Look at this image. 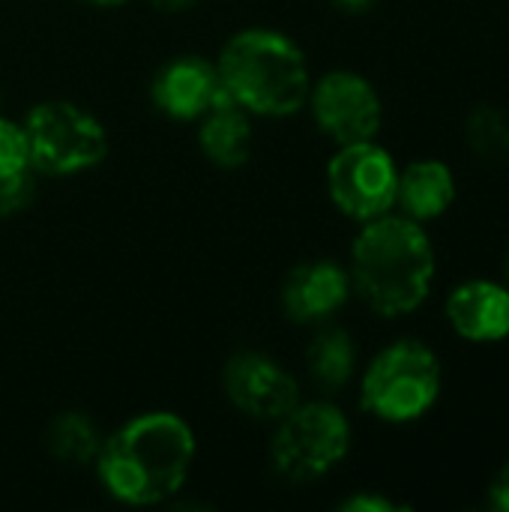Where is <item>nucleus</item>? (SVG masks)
Instances as JSON below:
<instances>
[{
    "mask_svg": "<svg viewBox=\"0 0 509 512\" xmlns=\"http://www.w3.org/2000/svg\"><path fill=\"white\" fill-rule=\"evenodd\" d=\"M198 438L177 411H144L102 438L93 462L99 486L123 507L171 504L192 477Z\"/></svg>",
    "mask_w": 509,
    "mask_h": 512,
    "instance_id": "obj_1",
    "label": "nucleus"
},
{
    "mask_svg": "<svg viewBox=\"0 0 509 512\" xmlns=\"http://www.w3.org/2000/svg\"><path fill=\"white\" fill-rule=\"evenodd\" d=\"M435 267L429 234L402 213L363 222L351 243V288L381 318L417 312L432 294Z\"/></svg>",
    "mask_w": 509,
    "mask_h": 512,
    "instance_id": "obj_2",
    "label": "nucleus"
},
{
    "mask_svg": "<svg viewBox=\"0 0 509 512\" xmlns=\"http://www.w3.org/2000/svg\"><path fill=\"white\" fill-rule=\"evenodd\" d=\"M225 96L252 117L285 120L306 108L312 90L309 57L294 36L276 27L231 33L216 57Z\"/></svg>",
    "mask_w": 509,
    "mask_h": 512,
    "instance_id": "obj_3",
    "label": "nucleus"
},
{
    "mask_svg": "<svg viewBox=\"0 0 509 512\" xmlns=\"http://www.w3.org/2000/svg\"><path fill=\"white\" fill-rule=\"evenodd\" d=\"M444 387L438 354L417 339L381 348L360 375V408L381 423L405 426L426 417Z\"/></svg>",
    "mask_w": 509,
    "mask_h": 512,
    "instance_id": "obj_4",
    "label": "nucleus"
},
{
    "mask_svg": "<svg viewBox=\"0 0 509 512\" xmlns=\"http://www.w3.org/2000/svg\"><path fill=\"white\" fill-rule=\"evenodd\" d=\"M351 441V420L336 402L300 399L273 423L270 465L291 483H315L345 462Z\"/></svg>",
    "mask_w": 509,
    "mask_h": 512,
    "instance_id": "obj_5",
    "label": "nucleus"
},
{
    "mask_svg": "<svg viewBox=\"0 0 509 512\" xmlns=\"http://www.w3.org/2000/svg\"><path fill=\"white\" fill-rule=\"evenodd\" d=\"M30 165L42 177H75L105 162L108 129L78 102L45 99L24 114Z\"/></svg>",
    "mask_w": 509,
    "mask_h": 512,
    "instance_id": "obj_6",
    "label": "nucleus"
},
{
    "mask_svg": "<svg viewBox=\"0 0 509 512\" xmlns=\"http://www.w3.org/2000/svg\"><path fill=\"white\" fill-rule=\"evenodd\" d=\"M396 183L399 165L378 141L339 144L327 162V195L333 207L360 225L396 210Z\"/></svg>",
    "mask_w": 509,
    "mask_h": 512,
    "instance_id": "obj_7",
    "label": "nucleus"
},
{
    "mask_svg": "<svg viewBox=\"0 0 509 512\" xmlns=\"http://www.w3.org/2000/svg\"><path fill=\"white\" fill-rule=\"evenodd\" d=\"M306 108L315 126L336 144L375 141L384 126V102L375 84L351 69H333L312 81Z\"/></svg>",
    "mask_w": 509,
    "mask_h": 512,
    "instance_id": "obj_8",
    "label": "nucleus"
},
{
    "mask_svg": "<svg viewBox=\"0 0 509 512\" xmlns=\"http://www.w3.org/2000/svg\"><path fill=\"white\" fill-rule=\"evenodd\" d=\"M222 390L243 417L270 426L303 399L300 381L276 357L261 351L231 354L222 369Z\"/></svg>",
    "mask_w": 509,
    "mask_h": 512,
    "instance_id": "obj_9",
    "label": "nucleus"
},
{
    "mask_svg": "<svg viewBox=\"0 0 509 512\" xmlns=\"http://www.w3.org/2000/svg\"><path fill=\"white\" fill-rule=\"evenodd\" d=\"M225 99L216 60L201 54H177L165 60L150 81L153 108L177 123H198L216 102Z\"/></svg>",
    "mask_w": 509,
    "mask_h": 512,
    "instance_id": "obj_10",
    "label": "nucleus"
},
{
    "mask_svg": "<svg viewBox=\"0 0 509 512\" xmlns=\"http://www.w3.org/2000/svg\"><path fill=\"white\" fill-rule=\"evenodd\" d=\"M351 273L339 261L315 258L297 264L282 282V312L294 324H327L351 300Z\"/></svg>",
    "mask_w": 509,
    "mask_h": 512,
    "instance_id": "obj_11",
    "label": "nucleus"
},
{
    "mask_svg": "<svg viewBox=\"0 0 509 512\" xmlns=\"http://www.w3.org/2000/svg\"><path fill=\"white\" fill-rule=\"evenodd\" d=\"M444 312L456 336L468 342H501L509 336V288L498 282H462L450 291Z\"/></svg>",
    "mask_w": 509,
    "mask_h": 512,
    "instance_id": "obj_12",
    "label": "nucleus"
},
{
    "mask_svg": "<svg viewBox=\"0 0 509 512\" xmlns=\"http://www.w3.org/2000/svg\"><path fill=\"white\" fill-rule=\"evenodd\" d=\"M252 114L234 105L228 96L216 102L201 120H198V147L204 159L222 171L243 168L252 159L255 147V126Z\"/></svg>",
    "mask_w": 509,
    "mask_h": 512,
    "instance_id": "obj_13",
    "label": "nucleus"
},
{
    "mask_svg": "<svg viewBox=\"0 0 509 512\" xmlns=\"http://www.w3.org/2000/svg\"><path fill=\"white\" fill-rule=\"evenodd\" d=\"M456 201L453 168L441 159H417L399 171L396 210L414 222H432L444 216Z\"/></svg>",
    "mask_w": 509,
    "mask_h": 512,
    "instance_id": "obj_14",
    "label": "nucleus"
},
{
    "mask_svg": "<svg viewBox=\"0 0 509 512\" xmlns=\"http://www.w3.org/2000/svg\"><path fill=\"white\" fill-rule=\"evenodd\" d=\"M309 378L321 390H342L357 372V345L342 327H321L306 348Z\"/></svg>",
    "mask_w": 509,
    "mask_h": 512,
    "instance_id": "obj_15",
    "label": "nucleus"
},
{
    "mask_svg": "<svg viewBox=\"0 0 509 512\" xmlns=\"http://www.w3.org/2000/svg\"><path fill=\"white\" fill-rule=\"evenodd\" d=\"M102 432L93 423L90 414L84 411H60L57 417H51V423L45 426V450L72 468H84L93 465L102 447Z\"/></svg>",
    "mask_w": 509,
    "mask_h": 512,
    "instance_id": "obj_16",
    "label": "nucleus"
},
{
    "mask_svg": "<svg viewBox=\"0 0 509 512\" xmlns=\"http://www.w3.org/2000/svg\"><path fill=\"white\" fill-rule=\"evenodd\" d=\"M465 138L483 162H509V117L501 108H474L465 123Z\"/></svg>",
    "mask_w": 509,
    "mask_h": 512,
    "instance_id": "obj_17",
    "label": "nucleus"
},
{
    "mask_svg": "<svg viewBox=\"0 0 509 512\" xmlns=\"http://www.w3.org/2000/svg\"><path fill=\"white\" fill-rule=\"evenodd\" d=\"M24 171H33L24 123L0 114V177H15Z\"/></svg>",
    "mask_w": 509,
    "mask_h": 512,
    "instance_id": "obj_18",
    "label": "nucleus"
},
{
    "mask_svg": "<svg viewBox=\"0 0 509 512\" xmlns=\"http://www.w3.org/2000/svg\"><path fill=\"white\" fill-rule=\"evenodd\" d=\"M36 198V171L0 177V219L27 210Z\"/></svg>",
    "mask_w": 509,
    "mask_h": 512,
    "instance_id": "obj_19",
    "label": "nucleus"
},
{
    "mask_svg": "<svg viewBox=\"0 0 509 512\" xmlns=\"http://www.w3.org/2000/svg\"><path fill=\"white\" fill-rule=\"evenodd\" d=\"M342 512H396L405 510L402 504L384 498V495H375V492H360V495H351L339 504Z\"/></svg>",
    "mask_w": 509,
    "mask_h": 512,
    "instance_id": "obj_20",
    "label": "nucleus"
},
{
    "mask_svg": "<svg viewBox=\"0 0 509 512\" xmlns=\"http://www.w3.org/2000/svg\"><path fill=\"white\" fill-rule=\"evenodd\" d=\"M489 507L509 512V462L495 474V480L489 486Z\"/></svg>",
    "mask_w": 509,
    "mask_h": 512,
    "instance_id": "obj_21",
    "label": "nucleus"
},
{
    "mask_svg": "<svg viewBox=\"0 0 509 512\" xmlns=\"http://www.w3.org/2000/svg\"><path fill=\"white\" fill-rule=\"evenodd\" d=\"M153 9H159V12H168V15H177V12H186V9H192L198 0H147Z\"/></svg>",
    "mask_w": 509,
    "mask_h": 512,
    "instance_id": "obj_22",
    "label": "nucleus"
},
{
    "mask_svg": "<svg viewBox=\"0 0 509 512\" xmlns=\"http://www.w3.org/2000/svg\"><path fill=\"white\" fill-rule=\"evenodd\" d=\"M333 6L345 9V12H366L375 0H330Z\"/></svg>",
    "mask_w": 509,
    "mask_h": 512,
    "instance_id": "obj_23",
    "label": "nucleus"
},
{
    "mask_svg": "<svg viewBox=\"0 0 509 512\" xmlns=\"http://www.w3.org/2000/svg\"><path fill=\"white\" fill-rule=\"evenodd\" d=\"M78 3L96 6V9H117V6H123V3H129V0H78Z\"/></svg>",
    "mask_w": 509,
    "mask_h": 512,
    "instance_id": "obj_24",
    "label": "nucleus"
},
{
    "mask_svg": "<svg viewBox=\"0 0 509 512\" xmlns=\"http://www.w3.org/2000/svg\"><path fill=\"white\" fill-rule=\"evenodd\" d=\"M507 273H509V255H507Z\"/></svg>",
    "mask_w": 509,
    "mask_h": 512,
    "instance_id": "obj_25",
    "label": "nucleus"
}]
</instances>
